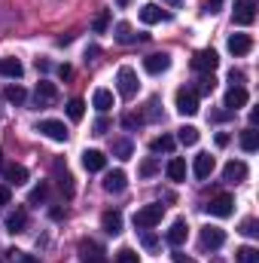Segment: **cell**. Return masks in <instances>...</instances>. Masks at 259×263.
<instances>
[{
	"instance_id": "cell-1",
	"label": "cell",
	"mask_w": 259,
	"mask_h": 263,
	"mask_svg": "<svg viewBox=\"0 0 259 263\" xmlns=\"http://www.w3.org/2000/svg\"><path fill=\"white\" fill-rule=\"evenodd\" d=\"M162 217H165L162 205H143L140 211H134V227L137 230H153L156 223H162Z\"/></svg>"
},
{
	"instance_id": "cell-2",
	"label": "cell",
	"mask_w": 259,
	"mask_h": 263,
	"mask_svg": "<svg viewBox=\"0 0 259 263\" xmlns=\"http://www.w3.org/2000/svg\"><path fill=\"white\" fill-rule=\"evenodd\" d=\"M137 73H134V67H119V73H116V89H119V95L122 98H134L137 95Z\"/></svg>"
},
{
	"instance_id": "cell-3",
	"label": "cell",
	"mask_w": 259,
	"mask_h": 263,
	"mask_svg": "<svg viewBox=\"0 0 259 263\" xmlns=\"http://www.w3.org/2000/svg\"><path fill=\"white\" fill-rule=\"evenodd\" d=\"M177 110L183 114V117H195L198 114V92L195 89H177Z\"/></svg>"
},
{
	"instance_id": "cell-4",
	"label": "cell",
	"mask_w": 259,
	"mask_h": 263,
	"mask_svg": "<svg viewBox=\"0 0 259 263\" xmlns=\"http://www.w3.org/2000/svg\"><path fill=\"white\" fill-rule=\"evenodd\" d=\"M34 101H37V107H52V104L58 101V89H55V83L40 80V83H37V92H34Z\"/></svg>"
},
{
	"instance_id": "cell-5",
	"label": "cell",
	"mask_w": 259,
	"mask_h": 263,
	"mask_svg": "<svg viewBox=\"0 0 259 263\" xmlns=\"http://www.w3.org/2000/svg\"><path fill=\"white\" fill-rule=\"evenodd\" d=\"M217 65H220V55L213 49H201V52H195V59H192V70H198V73H213Z\"/></svg>"
},
{
	"instance_id": "cell-6",
	"label": "cell",
	"mask_w": 259,
	"mask_h": 263,
	"mask_svg": "<svg viewBox=\"0 0 259 263\" xmlns=\"http://www.w3.org/2000/svg\"><path fill=\"white\" fill-rule=\"evenodd\" d=\"M198 242H201V248H204V251H217V248H223V245H226V233H223L220 227H204Z\"/></svg>"
},
{
	"instance_id": "cell-7",
	"label": "cell",
	"mask_w": 259,
	"mask_h": 263,
	"mask_svg": "<svg viewBox=\"0 0 259 263\" xmlns=\"http://www.w3.org/2000/svg\"><path fill=\"white\" fill-rule=\"evenodd\" d=\"M232 18H235V25H253V18H256V3H253V0H235Z\"/></svg>"
},
{
	"instance_id": "cell-8",
	"label": "cell",
	"mask_w": 259,
	"mask_h": 263,
	"mask_svg": "<svg viewBox=\"0 0 259 263\" xmlns=\"http://www.w3.org/2000/svg\"><path fill=\"white\" fill-rule=\"evenodd\" d=\"M232 205H235V202H232L229 193H220V196L210 199L204 208H207V214H213V217H229V214H232Z\"/></svg>"
},
{
	"instance_id": "cell-9",
	"label": "cell",
	"mask_w": 259,
	"mask_h": 263,
	"mask_svg": "<svg viewBox=\"0 0 259 263\" xmlns=\"http://www.w3.org/2000/svg\"><path fill=\"white\" fill-rule=\"evenodd\" d=\"M79 260L82 263H104V248L92 239H82L79 242Z\"/></svg>"
},
{
	"instance_id": "cell-10",
	"label": "cell",
	"mask_w": 259,
	"mask_h": 263,
	"mask_svg": "<svg viewBox=\"0 0 259 263\" xmlns=\"http://www.w3.org/2000/svg\"><path fill=\"white\" fill-rule=\"evenodd\" d=\"M171 67V55L168 52H156V55H146L143 59V70L146 73H165Z\"/></svg>"
},
{
	"instance_id": "cell-11",
	"label": "cell",
	"mask_w": 259,
	"mask_h": 263,
	"mask_svg": "<svg viewBox=\"0 0 259 263\" xmlns=\"http://www.w3.org/2000/svg\"><path fill=\"white\" fill-rule=\"evenodd\" d=\"M52 172H55V178H58V187H61V193L70 199V196H73V178H70L67 165L61 162V159H55V162H52Z\"/></svg>"
},
{
	"instance_id": "cell-12",
	"label": "cell",
	"mask_w": 259,
	"mask_h": 263,
	"mask_svg": "<svg viewBox=\"0 0 259 263\" xmlns=\"http://www.w3.org/2000/svg\"><path fill=\"white\" fill-rule=\"evenodd\" d=\"M250 101V95H247V89L244 86H232L229 92H226V107H229V114H235L238 107H244Z\"/></svg>"
},
{
	"instance_id": "cell-13",
	"label": "cell",
	"mask_w": 259,
	"mask_h": 263,
	"mask_svg": "<svg viewBox=\"0 0 259 263\" xmlns=\"http://www.w3.org/2000/svg\"><path fill=\"white\" fill-rule=\"evenodd\" d=\"M223 178H226L229 184H241V181L247 178V165H244L241 159H232V162H226V168H223Z\"/></svg>"
},
{
	"instance_id": "cell-14",
	"label": "cell",
	"mask_w": 259,
	"mask_h": 263,
	"mask_svg": "<svg viewBox=\"0 0 259 263\" xmlns=\"http://www.w3.org/2000/svg\"><path fill=\"white\" fill-rule=\"evenodd\" d=\"M37 132H43V135L52 138V141H67V129H64V123H58V120H43V123L37 126Z\"/></svg>"
},
{
	"instance_id": "cell-15",
	"label": "cell",
	"mask_w": 259,
	"mask_h": 263,
	"mask_svg": "<svg viewBox=\"0 0 259 263\" xmlns=\"http://www.w3.org/2000/svg\"><path fill=\"white\" fill-rule=\"evenodd\" d=\"M171 15L165 12V9H159L156 3H146V6H140V22H146V25H156V22H168Z\"/></svg>"
},
{
	"instance_id": "cell-16",
	"label": "cell",
	"mask_w": 259,
	"mask_h": 263,
	"mask_svg": "<svg viewBox=\"0 0 259 263\" xmlns=\"http://www.w3.org/2000/svg\"><path fill=\"white\" fill-rule=\"evenodd\" d=\"M250 49H253V40L247 34H232L229 37V52L232 55H247Z\"/></svg>"
},
{
	"instance_id": "cell-17",
	"label": "cell",
	"mask_w": 259,
	"mask_h": 263,
	"mask_svg": "<svg viewBox=\"0 0 259 263\" xmlns=\"http://www.w3.org/2000/svg\"><path fill=\"white\" fill-rule=\"evenodd\" d=\"M186 230H189V227H186V220H174V223H171V230H168V236H165V239H168V245H171V248H180V245L186 242Z\"/></svg>"
},
{
	"instance_id": "cell-18",
	"label": "cell",
	"mask_w": 259,
	"mask_h": 263,
	"mask_svg": "<svg viewBox=\"0 0 259 263\" xmlns=\"http://www.w3.org/2000/svg\"><path fill=\"white\" fill-rule=\"evenodd\" d=\"M82 165H85L89 172H104L107 156H104L101 150H85V153H82Z\"/></svg>"
},
{
	"instance_id": "cell-19",
	"label": "cell",
	"mask_w": 259,
	"mask_h": 263,
	"mask_svg": "<svg viewBox=\"0 0 259 263\" xmlns=\"http://www.w3.org/2000/svg\"><path fill=\"white\" fill-rule=\"evenodd\" d=\"M125 187H128L125 172H110V175L104 178V190H107V193H122Z\"/></svg>"
},
{
	"instance_id": "cell-20",
	"label": "cell",
	"mask_w": 259,
	"mask_h": 263,
	"mask_svg": "<svg viewBox=\"0 0 259 263\" xmlns=\"http://www.w3.org/2000/svg\"><path fill=\"white\" fill-rule=\"evenodd\" d=\"M101 227H104L110 236H119V233H122V214H119V211H104V214H101Z\"/></svg>"
},
{
	"instance_id": "cell-21",
	"label": "cell",
	"mask_w": 259,
	"mask_h": 263,
	"mask_svg": "<svg viewBox=\"0 0 259 263\" xmlns=\"http://www.w3.org/2000/svg\"><path fill=\"white\" fill-rule=\"evenodd\" d=\"M25 227H28V214H25V208H15L6 217V230L9 233H25Z\"/></svg>"
},
{
	"instance_id": "cell-22",
	"label": "cell",
	"mask_w": 259,
	"mask_h": 263,
	"mask_svg": "<svg viewBox=\"0 0 259 263\" xmlns=\"http://www.w3.org/2000/svg\"><path fill=\"white\" fill-rule=\"evenodd\" d=\"M25 73V67L18 59H0V77H9V80H18Z\"/></svg>"
},
{
	"instance_id": "cell-23",
	"label": "cell",
	"mask_w": 259,
	"mask_h": 263,
	"mask_svg": "<svg viewBox=\"0 0 259 263\" xmlns=\"http://www.w3.org/2000/svg\"><path fill=\"white\" fill-rule=\"evenodd\" d=\"M192 172H195V178H207V175L213 172V156H210V153H198Z\"/></svg>"
},
{
	"instance_id": "cell-24",
	"label": "cell",
	"mask_w": 259,
	"mask_h": 263,
	"mask_svg": "<svg viewBox=\"0 0 259 263\" xmlns=\"http://www.w3.org/2000/svg\"><path fill=\"white\" fill-rule=\"evenodd\" d=\"M92 104H95V110H101V114L110 110V107H113V92H110V89H98V92L92 95Z\"/></svg>"
},
{
	"instance_id": "cell-25",
	"label": "cell",
	"mask_w": 259,
	"mask_h": 263,
	"mask_svg": "<svg viewBox=\"0 0 259 263\" xmlns=\"http://www.w3.org/2000/svg\"><path fill=\"white\" fill-rule=\"evenodd\" d=\"M168 178L171 181H186V159H180V156H174L171 162H168Z\"/></svg>"
},
{
	"instance_id": "cell-26",
	"label": "cell",
	"mask_w": 259,
	"mask_h": 263,
	"mask_svg": "<svg viewBox=\"0 0 259 263\" xmlns=\"http://www.w3.org/2000/svg\"><path fill=\"white\" fill-rule=\"evenodd\" d=\"M3 175H6V181H9V184H15V187L28 181V168H25V165H6V168H3Z\"/></svg>"
},
{
	"instance_id": "cell-27",
	"label": "cell",
	"mask_w": 259,
	"mask_h": 263,
	"mask_svg": "<svg viewBox=\"0 0 259 263\" xmlns=\"http://www.w3.org/2000/svg\"><path fill=\"white\" fill-rule=\"evenodd\" d=\"M113 37H116L119 43H134V40H140V37H137V34L131 31V25H128V22H119V25L113 28Z\"/></svg>"
},
{
	"instance_id": "cell-28",
	"label": "cell",
	"mask_w": 259,
	"mask_h": 263,
	"mask_svg": "<svg viewBox=\"0 0 259 263\" xmlns=\"http://www.w3.org/2000/svg\"><path fill=\"white\" fill-rule=\"evenodd\" d=\"M131 153H134V144H131L128 138H116L113 141V156L116 159H131Z\"/></svg>"
},
{
	"instance_id": "cell-29",
	"label": "cell",
	"mask_w": 259,
	"mask_h": 263,
	"mask_svg": "<svg viewBox=\"0 0 259 263\" xmlns=\"http://www.w3.org/2000/svg\"><path fill=\"white\" fill-rule=\"evenodd\" d=\"M238 141H241V147H244L247 153H253V150L259 147V132L253 129V126H250V129L241 132V138H238Z\"/></svg>"
},
{
	"instance_id": "cell-30",
	"label": "cell",
	"mask_w": 259,
	"mask_h": 263,
	"mask_svg": "<svg viewBox=\"0 0 259 263\" xmlns=\"http://www.w3.org/2000/svg\"><path fill=\"white\" fill-rule=\"evenodd\" d=\"M149 150H153V153H171V150H174V138H171V135H159V138H153Z\"/></svg>"
},
{
	"instance_id": "cell-31",
	"label": "cell",
	"mask_w": 259,
	"mask_h": 263,
	"mask_svg": "<svg viewBox=\"0 0 259 263\" xmlns=\"http://www.w3.org/2000/svg\"><path fill=\"white\" fill-rule=\"evenodd\" d=\"M235 263H259V251L253 245H244L235 251Z\"/></svg>"
},
{
	"instance_id": "cell-32",
	"label": "cell",
	"mask_w": 259,
	"mask_h": 263,
	"mask_svg": "<svg viewBox=\"0 0 259 263\" xmlns=\"http://www.w3.org/2000/svg\"><path fill=\"white\" fill-rule=\"evenodd\" d=\"M177 141L186 144V147L198 144V129H195V126H183V129H177Z\"/></svg>"
},
{
	"instance_id": "cell-33",
	"label": "cell",
	"mask_w": 259,
	"mask_h": 263,
	"mask_svg": "<svg viewBox=\"0 0 259 263\" xmlns=\"http://www.w3.org/2000/svg\"><path fill=\"white\" fill-rule=\"evenodd\" d=\"M3 95H6V101H9V104H21V101L28 98V92H25L21 86H6V89H3Z\"/></svg>"
},
{
	"instance_id": "cell-34",
	"label": "cell",
	"mask_w": 259,
	"mask_h": 263,
	"mask_svg": "<svg viewBox=\"0 0 259 263\" xmlns=\"http://www.w3.org/2000/svg\"><path fill=\"white\" fill-rule=\"evenodd\" d=\"M82 114H85V101H82V98H73V101L67 104V117H70L73 123H79Z\"/></svg>"
},
{
	"instance_id": "cell-35",
	"label": "cell",
	"mask_w": 259,
	"mask_h": 263,
	"mask_svg": "<svg viewBox=\"0 0 259 263\" xmlns=\"http://www.w3.org/2000/svg\"><path fill=\"white\" fill-rule=\"evenodd\" d=\"M217 89V80H213V73H201V80H198V95H210Z\"/></svg>"
},
{
	"instance_id": "cell-36",
	"label": "cell",
	"mask_w": 259,
	"mask_h": 263,
	"mask_svg": "<svg viewBox=\"0 0 259 263\" xmlns=\"http://www.w3.org/2000/svg\"><path fill=\"white\" fill-rule=\"evenodd\" d=\"M140 245H143L146 251H156V248H159V236L149 233V230H143V233H140Z\"/></svg>"
},
{
	"instance_id": "cell-37",
	"label": "cell",
	"mask_w": 259,
	"mask_h": 263,
	"mask_svg": "<svg viewBox=\"0 0 259 263\" xmlns=\"http://www.w3.org/2000/svg\"><path fill=\"white\" fill-rule=\"evenodd\" d=\"M107 25H110V12L104 9V12H98V15H95L92 28H95V34H101V31H107Z\"/></svg>"
},
{
	"instance_id": "cell-38",
	"label": "cell",
	"mask_w": 259,
	"mask_h": 263,
	"mask_svg": "<svg viewBox=\"0 0 259 263\" xmlns=\"http://www.w3.org/2000/svg\"><path fill=\"white\" fill-rule=\"evenodd\" d=\"M116 263H140V257L134 254V248H119L116 251Z\"/></svg>"
},
{
	"instance_id": "cell-39",
	"label": "cell",
	"mask_w": 259,
	"mask_h": 263,
	"mask_svg": "<svg viewBox=\"0 0 259 263\" xmlns=\"http://www.w3.org/2000/svg\"><path fill=\"white\" fill-rule=\"evenodd\" d=\"M46 196H49V187H46V184H40V187H34V190H31L28 202H31V205H37V202H43Z\"/></svg>"
},
{
	"instance_id": "cell-40",
	"label": "cell",
	"mask_w": 259,
	"mask_h": 263,
	"mask_svg": "<svg viewBox=\"0 0 259 263\" xmlns=\"http://www.w3.org/2000/svg\"><path fill=\"white\" fill-rule=\"evenodd\" d=\"M241 233L253 239V236H259V223H256V220H253V217H247V220L241 223Z\"/></svg>"
},
{
	"instance_id": "cell-41",
	"label": "cell",
	"mask_w": 259,
	"mask_h": 263,
	"mask_svg": "<svg viewBox=\"0 0 259 263\" xmlns=\"http://www.w3.org/2000/svg\"><path fill=\"white\" fill-rule=\"evenodd\" d=\"M9 257H12V263H37L34 254H25V251H9Z\"/></svg>"
},
{
	"instance_id": "cell-42",
	"label": "cell",
	"mask_w": 259,
	"mask_h": 263,
	"mask_svg": "<svg viewBox=\"0 0 259 263\" xmlns=\"http://www.w3.org/2000/svg\"><path fill=\"white\" fill-rule=\"evenodd\" d=\"M156 168H159V162H156V159H143L140 175H143V178H149V175H156Z\"/></svg>"
},
{
	"instance_id": "cell-43",
	"label": "cell",
	"mask_w": 259,
	"mask_h": 263,
	"mask_svg": "<svg viewBox=\"0 0 259 263\" xmlns=\"http://www.w3.org/2000/svg\"><path fill=\"white\" fill-rule=\"evenodd\" d=\"M140 123H143V117H134V114H125V117H122V126H125V129H134V126H140Z\"/></svg>"
},
{
	"instance_id": "cell-44",
	"label": "cell",
	"mask_w": 259,
	"mask_h": 263,
	"mask_svg": "<svg viewBox=\"0 0 259 263\" xmlns=\"http://www.w3.org/2000/svg\"><path fill=\"white\" fill-rule=\"evenodd\" d=\"M107 129H110V123H107L104 117H101V120H95V126H92V132H95V135H107Z\"/></svg>"
},
{
	"instance_id": "cell-45",
	"label": "cell",
	"mask_w": 259,
	"mask_h": 263,
	"mask_svg": "<svg viewBox=\"0 0 259 263\" xmlns=\"http://www.w3.org/2000/svg\"><path fill=\"white\" fill-rule=\"evenodd\" d=\"M229 83H232V86H244V73L232 67V70H229Z\"/></svg>"
},
{
	"instance_id": "cell-46",
	"label": "cell",
	"mask_w": 259,
	"mask_h": 263,
	"mask_svg": "<svg viewBox=\"0 0 259 263\" xmlns=\"http://www.w3.org/2000/svg\"><path fill=\"white\" fill-rule=\"evenodd\" d=\"M146 107H149V110H146V117H149V120H159V98H153Z\"/></svg>"
},
{
	"instance_id": "cell-47",
	"label": "cell",
	"mask_w": 259,
	"mask_h": 263,
	"mask_svg": "<svg viewBox=\"0 0 259 263\" xmlns=\"http://www.w3.org/2000/svg\"><path fill=\"white\" fill-rule=\"evenodd\" d=\"M171 260H174V263H195L192 257H189V254H183V251H174V254H171Z\"/></svg>"
},
{
	"instance_id": "cell-48",
	"label": "cell",
	"mask_w": 259,
	"mask_h": 263,
	"mask_svg": "<svg viewBox=\"0 0 259 263\" xmlns=\"http://www.w3.org/2000/svg\"><path fill=\"white\" fill-rule=\"evenodd\" d=\"M9 196H12V193H9V187H6V184H0V208H3V205H9Z\"/></svg>"
},
{
	"instance_id": "cell-49",
	"label": "cell",
	"mask_w": 259,
	"mask_h": 263,
	"mask_svg": "<svg viewBox=\"0 0 259 263\" xmlns=\"http://www.w3.org/2000/svg\"><path fill=\"white\" fill-rule=\"evenodd\" d=\"M226 0H207V12H220Z\"/></svg>"
},
{
	"instance_id": "cell-50",
	"label": "cell",
	"mask_w": 259,
	"mask_h": 263,
	"mask_svg": "<svg viewBox=\"0 0 259 263\" xmlns=\"http://www.w3.org/2000/svg\"><path fill=\"white\" fill-rule=\"evenodd\" d=\"M95 55H101V49H98V46H89V49H85V62L95 59Z\"/></svg>"
},
{
	"instance_id": "cell-51",
	"label": "cell",
	"mask_w": 259,
	"mask_h": 263,
	"mask_svg": "<svg viewBox=\"0 0 259 263\" xmlns=\"http://www.w3.org/2000/svg\"><path fill=\"white\" fill-rule=\"evenodd\" d=\"M229 117V110H217V114H210V120H217V123H223Z\"/></svg>"
},
{
	"instance_id": "cell-52",
	"label": "cell",
	"mask_w": 259,
	"mask_h": 263,
	"mask_svg": "<svg viewBox=\"0 0 259 263\" xmlns=\"http://www.w3.org/2000/svg\"><path fill=\"white\" fill-rule=\"evenodd\" d=\"M70 73H73V70H70L67 65H61V67H58V77H61V80H70Z\"/></svg>"
},
{
	"instance_id": "cell-53",
	"label": "cell",
	"mask_w": 259,
	"mask_h": 263,
	"mask_svg": "<svg viewBox=\"0 0 259 263\" xmlns=\"http://www.w3.org/2000/svg\"><path fill=\"white\" fill-rule=\"evenodd\" d=\"M226 144H229V135L220 132V135H217V147H226Z\"/></svg>"
},
{
	"instance_id": "cell-54",
	"label": "cell",
	"mask_w": 259,
	"mask_h": 263,
	"mask_svg": "<svg viewBox=\"0 0 259 263\" xmlns=\"http://www.w3.org/2000/svg\"><path fill=\"white\" fill-rule=\"evenodd\" d=\"M49 67H52V65H49L46 59H37V70H49Z\"/></svg>"
},
{
	"instance_id": "cell-55",
	"label": "cell",
	"mask_w": 259,
	"mask_h": 263,
	"mask_svg": "<svg viewBox=\"0 0 259 263\" xmlns=\"http://www.w3.org/2000/svg\"><path fill=\"white\" fill-rule=\"evenodd\" d=\"M165 3H168V6H180L183 0H165Z\"/></svg>"
},
{
	"instance_id": "cell-56",
	"label": "cell",
	"mask_w": 259,
	"mask_h": 263,
	"mask_svg": "<svg viewBox=\"0 0 259 263\" xmlns=\"http://www.w3.org/2000/svg\"><path fill=\"white\" fill-rule=\"evenodd\" d=\"M116 3H119V6H128L131 0H116Z\"/></svg>"
},
{
	"instance_id": "cell-57",
	"label": "cell",
	"mask_w": 259,
	"mask_h": 263,
	"mask_svg": "<svg viewBox=\"0 0 259 263\" xmlns=\"http://www.w3.org/2000/svg\"><path fill=\"white\" fill-rule=\"evenodd\" d=\"M3 168H6V165H3V153H0V172H3Z\"/></svg>"
}]
</instances>
